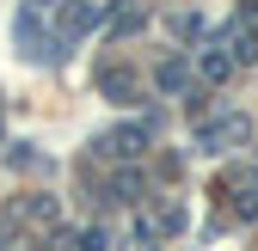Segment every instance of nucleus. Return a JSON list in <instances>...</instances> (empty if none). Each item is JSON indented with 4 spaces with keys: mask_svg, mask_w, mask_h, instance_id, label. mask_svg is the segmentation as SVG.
Returning <instances> with one entry per match:
<instances>
[{
    "mask_svg": "<svg viewBox=\"0 0 258 251\" xmlns=\"http://www.w3.org/2000/svg\"><path fill=\"white\" fill-rule=\"evenodd\" d=\"M92 25H99V7H92V0H74V7L61 13V31H55V43H49V49H68L74 37H86Z\"/></svg>",
    "mask_w": 258,
    "mask_h": 251,
    "instance_id": "obj_1",
    "label": "nucleus"
},
{
    "mask_svg": "<svg viewBox=\"0 0 258 251\" xmlns=\"http://www.w3.org/2000/svg\"><path fill=\"white\" fill-rule=\"evenodd\" d=\"M0 245H7V233H0Z\"/></svg>",
    "mask_w": 258,
    "mask_h": 251,
    "instance_id": "obj_14",
    "label": "nucleus"
},
{
    "mask_svg": "<svg viewBox=\"0 0 258 251\" xmlns=\"http://www.w3.org/2000/svg\"><path fill=\"white\" fill-rule=\"evenodd\" d=\"M19 49H25V55H37V61L55 55L49 37H43V13H19Z\"/></svg>",
    "mask_w": 258,
    "mask_h": 251,
    "instance_id": "obj_3",
    "label": "nucleus"
},
{
    "mask_svg": "<svg viewBox=\"0 0 258 251\" xmlns=\"http://www.w3.org/2000/svg\"><path fill=\"white\" fill-rule=\"evenodd\" d=\"M31 221H37V227H55V202L37 196V202H31Z\"/></svg>",
    "mask_w": 258,
    "mask_h": 251,
    "instance_id": "obj_11",
    "label": "nucleus"
},
{
    "mask_svg": "<svg viewBox=\"0 0 258 251\" xmlns=\"http://www.w3.org/2000/svg\"><path fill=\"white\" fill-rule=\"evenodd\" d=\"M228 74H234L228 43H209V55H203V80H228Z\"/></svg>",
    "mask_w": 258,
    "mask_h": 251,
    "instance_id": "obj_6",
    "label": "nucleus"
},
{
    "mask_svg": "<svg viewBox=\"0 0 258 251\" xmlns=\"http://www.w3.org/2000/svg\"><path fill=\"white\" fill-rule=\"evenodd\" d=\"M99 147H105V153H117V160H136V153L148 147V129H142V122H123V129H111Z\"/></svg>",
    "mask_w": 258,
    "mask_h": 251,
    "instance_id": "obj_2",
    "label": "nucleus"
},
{
    "mask_svg": "<svg viewBox=\"0 0 258 251\" xmlns=\"http://www.w3.org/2000/svg\"><path fill=\"white\" fill-rule=\"evenodd\" d=\"M234 214H240V221H258V190H246V196L234 202Z\"/></svg>",
    "mask_w": 258,
    "mask_h": 251,
    "instance_id": "obj_12",
    "label": "nucleus"
},
{
    "mask_svg": "<svg viewBox=\"0 0 258 251\" xmlns=\"http://www.w3.org/2000/svg\"><path fill=\"white\" fill-rule=\"evenodd\" d=\"M111 25H117V37H123V31H142V25H148V13L129 0V7H117V13H111Z\"/></svg>",
    "mask_w": 258,
    "mask_h": 251,
    "instance_id": "obj_8",
    "label": "nucleus"
},
{
    "mask_svg": "<svg viewBox=\"0 0 258 251\" xmlns=\"http://www.w3.org/2000/svg\"><path fill=\"white\" fill-rule=\"evenodd\" d=\"M246 135H252V116H240V110H234V116H221L215 129H209V141H228V147H240Z\"/></svg>",
    "mask_w": 258,
    "mask_h": 251,
    "instance_id": "obj_4",
    "label": "nucleus"
},
{
    "mask_svg": "<svg viewBox=\"0 0 258 251\" xmlns=\"http://www.w3.org/2000/svg\"><path fill=\"white\" fill-rule=\"evenodd\" d=\"M80 251H105V233H86V239H80Z\"/></svg>",
    "mask_w": 258,
    "mask_h": 251,
    "instance_id": "obj_13",
    "label": "nucleus"
},
{
    "mask_svg": "<svg viewBox=\"0 0 258 251\" xmlns=\"http://www.w3.org/2000/svg\"><path fill=\"white\" fill-rule=\"evenodd\" d=\"M105 92L117 104H129V98H136V80H129V74H105Z\"/></svg>",
    "mask_w": 258,
    "mask_h": 251,
    "instance_id": "obj_9",
    "label": "nucleus"
},
{
    "mask_svg": "<svg viewBox=\"0 0 258 251\" xmlns=\"http://www.w3.org/2000/svg\"><path fill=\"white\" fill-rule=\"evenodd\" d=\"M184 80H190V74H184V61H178V55H172V61H160V68H154V86L166 92V98H172V92H184Z\"/></svg>",
    "mask_w": 258,
    "mask_h": 251,
    "instance_id": "obj_5",
    "label": "nucleus"
},
{
    "mask_svg": "<svg viewBox=\"0 0 258 251\" xmlns=\"http://www.w3.org/2000/svg\"><path fill=\"white\" fill-rule=\"evenodd\" d=\"M154 227H160V233H178V227H184V214H178V208L166 202V208H160V214H154Z\"/></svg>",
    "mask_w": 258,
    "mask_h": 251,
    "instance_id": "obj_10",
    "label": "nucleus"
},
{
    "mask_svg": "<svg viewBox=\"0 0 258 251\" xmlns=\"http://www.w3.org/2000/svg\"><path fill=\"white\" fill-rule=\"evenodd\" d=\"M142 196V172H117V184H111V202H136Z\"/></svg>",
    "mask_w": 258,
    "mask_h": 251,
    "instance_id": "obj_7",
    "label": "nucleus"
}]
</instances>
